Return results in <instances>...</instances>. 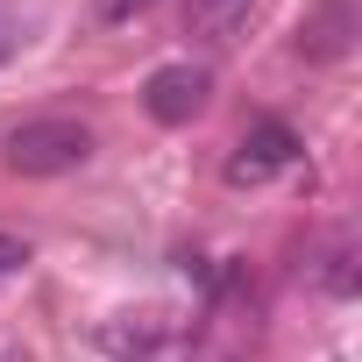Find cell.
<instances>
[{
	"instance_id": "obj_1",
	"label": "cell",
	"mask_w": 362,
	"mask_h": 362,
	"mask_svg": "<svg viewBox=\"0 0 362 362\" xmlns=\"http://www.w3.org/2000/svg\"><path fill=\"white\" fill-rule=\"evenodd\" d=\"M86 156H93V128L71 114H36V121L8 128V142H0V163L15 177H64Z\"/></svg>"
},
{
	"instance_id": "obj_7",
	"label": "cell",
	"mask_w": 362,
	"mask_h": 362,
	"mask_svg": "<svg viewBox=\"0 0 362 362\" xmlns=\"http://www.w3.org/2000/svg\"><path fill=\"white\" fill-rule=\"evenodd\" d=\"M22 263H29V242H22V235H8V228H0V277H15Z\"/></svg>"
},
{
	"instance_id": "obj_4",
	"label": "cell",
	"mask_w": 362,
	"mask_h": 362,
	"mask_svg": "<svg viewBox=\"0 0 362 362\" xmlns=\"http://www.w3.org/2000/svg\"><path fill=\"white\" fill-rule=\"evenodd\" d=\"M256 15V0H185V36L199 43H235Z\"/></svg>"
},
{
	"instance_id": "obj_6",
	"label": "cell",
	"mask_w": 362,
	"mask_h": 362,
	"mask_svg": "<svg viewBox=\"0 0 362 362\" xmlns=\"http://www.w3.org/2000/svg\"><path fill=\"white\" fill-rule=\"evenodd\" d=\"M149 8V0H93V22H107V29H121V22H135Z\"/></svg>"
},
{
	"instance_id": "obj_5",
	"label": "cell",
	"mask_w": 362,
	"mask_h": 362,
	"mask_svg": "<svg viewBox=\"0 0 362 362\" xmlns=\"http://www.w3.org/2000/svg\"><path fill=\"white\" fill-rule=\"evenodd\" d=\"M320 291H327V298H355V291H362V277H355V242H334V249L320 256Z\"/></svg>"
},
{
	"instance_id": "obj_3",
	"label": "cell",
	"mask_w": 362,
	"mask_h": 362,
	"mask_svg": "<svg viewBox=\"0 0 362 362\" xmlns=\"http://www.w3.org/2000/svg\"><path fill=\"white\" fill-rule=\"evenodd\" d=\"M291 163H298V135L284 121H256L235 142V156H228V185H270V177L291 170Z\"/></svg>"
},
{
	"instance_id": "obj_8",
	"label": "cell",
	"mask_w": 362,
	"mask_h": 362,
	"mask_svg": "<svg viewBox=\"0 0 362 362\" xmlns=\"http://www.w3.org/2000/svg\"><path fill=\"white\" fill-rule=\"evenodd\" d=\"M221 362H228V355H221Z\"/></svg>"
},
{
	"instance_id": "obj_2",
	"label": "cell",
	"mask_w": 362,
	"mask_h": 362,
	"mask_svg": "<svg viewBox=\"0 0 362 362\" xmlns=\"http://www.w3.org/2000/svg\"><path fill=\"white\" fill-rule=\"evenodd\" d=\"M206 93H214L206 64H156V71L142 78V114H149L156 128H185V121L206 107Z\"/></svg>"
}]
</instances>
